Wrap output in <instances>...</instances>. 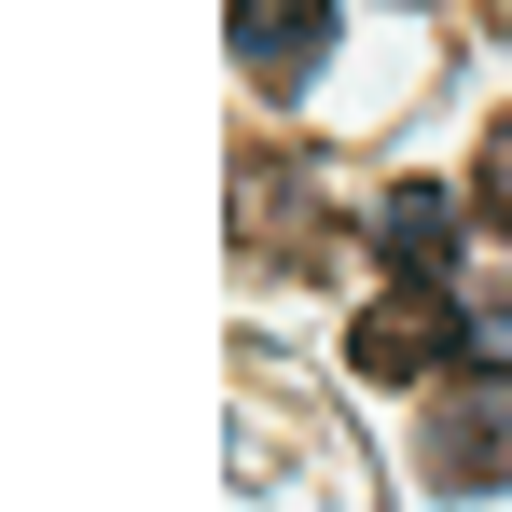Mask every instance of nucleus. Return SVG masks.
Masks as SVG:
<instances>
[{"mask_svg":"<svg viewBox=\"0 0 512 512\" xmlns=\"http://www.w3.org/2000/svg\"><path fill=\"white\" fill-rule=\"evenodd\" d=\"M346 360L374 374V388H416V374H471L485 360V333H471V305H457V277L443 263H416L388 305H360V333H346Z\"/></svg>","mask_w":512,"mask_h":512,"instance_id":"nucleus-1","label":"nucleus"},{"mask_svg":"<svg viewBox=\"0 0 512 512\" xmlns=\"http://www.w3.org/2000/svg\"><path fill=\"white\" fill-rule=\"evenodd\" d=\"M429 485L443 499H485V485H512V374H457L443 388V416H429Z\"/></svg>","mask_w":512,"mask_h":512,"instance_id":"nucleus-2","label":"nucleus"},{"mask_svg":"<svg viewBox=\"0 0 512 512\" xmlns=\"http://www.w3.org/2000/svg\"><path fill=\"white\" fill-rule=\"evenodd\" d=\"M222 28H236V70L263 97H305L333 56V0H222Z\"/></svg>","mask_w":512,"mask_h":512,"instance_id":"nucleus-3","label":"nucleus"},{"mask_svg":"<svg viewBox=\"0 0 512 512\" xmlns=\"http://www.w3.org/2000/svg\"><path fill=\"white\" fill-rule=\"evenodd\" d=\"M388 250H402V263H443V250H457V208H443L429 180H402V194H388Z\"/></svg>","mask_w":512,"mask_h":512,"instance_id":"nucleus-4","label":"nucleus"},{"mask_svg":"<svg viewBox=\"0 0 512 512\" xmlns=\"http://www.w3.org/2000/svg\"><path fill=\"white\" fill-rule=\"evenodd\" d=\"M471 194H485V222L512 236V111L485 125V153H471Z\"/></svg>","mask_w":512,"mask_h":512,"instance_id":"nucleus-5","label":"nucleus"}]
</instances>
